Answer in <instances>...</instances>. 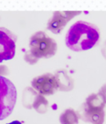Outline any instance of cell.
Instances as JSON below:
<instances>
[{
	"label": "cell",
	"instance_id": "cell-6",
	"mask_svg": "<svg viewBox=\"0 0 106 124\" xmlns=\"http://www.w3.org/2000/svg\"><path fill=\"white\" fill-rule=\"evenodd\" d=\"M31 87L42 95H54L59 90L54 74L51 73L37 76L31 80Z\"/></svg>",
	"mask_w": 106,
	"mask_h": 124
},
{
	"label": "cell",
	"instance_id": "cell-4",
	"mask_svg": "<svg viewBox=\"0 0 106 124\" xmlns=\"http://www.w3.org/2000/svg\"><path fill=\"white\" fill-rule=\"evenodd\" d=\"M17 101V90L12 81L0 76V121L10 116Z\"/></svg>",
	"mask_w": 106,
	"mask_h": 124
},
{
	"label": "cell",
	"instance_id": "cell-7",
	"mask_svg": "<svg viewBox=\"0 0 106 124\" xmlns=\"http://www.w3.org/2000/svg\"><path fill=\"white\" fill-rule=\"evenodd\" d=\"M81 14L82 11H55L48 21L47 29L53 34H59L72 19Z\"/></svg>",
	"mask_w": 106,
	"mask_h": 124
},
{
	"label": "cell",
	"instance_id": "cell-1",
	"mask_svg": "<svg viewBox=\"0 0 106 124\" xmlns=\"http://www.w3.org/2000/svg\"><path fill=\"white\" fill-rule=\"evenodd\" d=\"M100 31L95 25L84 20L75 22L65 36V45L73 52L90 50L98 44Z\"/></svg>",
	"mask_w": 106,
	"mask_h": 124
},
{
	"label": "cell",
	"instance_id": "cell-14",
	"mask_svg": "<svg viewBox=\"0 0 106 124\" xmlns=\"http://www.w3.org/2000/svg\"><path fill=\"white\" fill-rule=\"evenodd\" d=\"M98 93L101 95L102 98L104 99V101H105V103H106V83L99 89V90H98Z\"/></svg>",
	"mask_w": 106,
	"mask_h": 124
},
{
	"label": "cell",
	"instance_id": "cell-12",
	"mask_svg": "<svg viewBox=\"0 0 106 124\" xmlns=\"http://www.w3.org/2000/svg\"><path fill=\"white\" fill-rule=\"evenodd\" d=\"M24 60L26 61L27 63L31 64V65H33V64H36L37 62H38V60L39 59L38 58V57H36L34 55H33L32 53H31V52L29 51H27V52L25 53L24 55Z\"/></svg>",
	"mask_w": 106,
	"mask_h": 124
},
{
	"label": "cell",
	"instance_id": "cell-3",
	"mask_svg": "<svg viewBox=\"0 0 106 124\" xmlns=\"http://www.w3.org/2000/svg\"><path fill=\"white\" fill-rule=\"evenodd\" d=\"M30 52L38 59L50 58L57 52V42L44 31H38L31 36L29 42Z\"/></svg>",
	"mask_w": 106,
	"mask_h": 124
},
{
	"label": "cell",
	"instance_id": "cell-13",
	"mask_svg": "<svg viewBox=\"0 0 106 124\" xmlns=\"http://www.w3.org/2000/svg\"><path fill=\"white\" fill-rule=\"evenodd\" d=\"M10 74V69L6 65L0 64V76H8Z\"/></svg>",
	"mask_w": 106,
	"mask_h": 124
},
{
	"label": "cell",
	"instance_id": "cell-5",
	"mask_svg": "<svg viewBox=\"0 0 106 124\" xmlns=\"http://www.w3.org/2000/svg\"><path fill=\"white\" fill-rule=\"evenodd\" d=\"M16 36L7 28L0 27V63L15 57Z\"/></svg>",
	"mask_w": 106,
	"mask_h": 124
},
{
	"label": "cell",
	"instance_id": "cell-16",
	"mask_svg": "<svg viewBox=\"0 0 106 124\" xmlns=\"http://www.w3.org/2000/svg\"><path fill=\"white\" fill-rule=\"evenodd\" d=\"M6 124H23V123H21L20 121H13L10 123H6Z\"/></svg>",
	"mask_w": 106,
	"mask_h": 124
},
{
	"label": "cell",
	"instance_id": "cell-8",
	"mask_svg": "<svg viewBox=\"0 0 106 124\" xmlns=\"http://www.w3.org/2000/svg\"><path fill=\"white\" fill-rule=\"evenodd\" d=\"M59 90L69 92L74 89V81L72 78L65 70H58L54 74Z\"/></svg>",
	"mask_w": 106,
	"mask_h": 124
},
{
	"label": "cell",
	"instance_id": "cell-2",
	"mask_svg": "<svg viewBox=\"0 0 106 124\" xmlns=\"http://www.w3.org/2000/svg\"><path fill=\"white\" fill-rule=\"evenodd\" d=\"M105 101L98 93L91 94L79 107V119L90 124H104Z\"/></svg>",
	"mask_w": 106,
	"mask_h": 124
},
{
	"label": "cell",
	"instance_id": "cell-11",
	"mask_svg": "<svg viewBox=\"0 0 106 124\" xmlns=\"http://www.w3.org/2000/svg\"><path fill=\"white\" fill-rule=\"evenodd\" d=\"M32 108L39 114H45L48 109V101L41 94H38L32 104Z\"/></svg>",
	"mask_w": 106,
	"mask_h": 124
},
{
	"label": "cell",
	"instance_id": "cell-9",
	"mask_svg": "<svg viewBox=\"0 0 106 124\" xmlns=\"http://www.w3.org/2000/svg\"><path fill=\"white\" fill-rule=\"evenodd\" d=\"M38 92L32 87H26L22 93V105L26 109H32V104L38 95Z\"/></svg>",
	"mask_w": 106,
	"mask_h": 124
},
{
	"label": "cell",
	"instance_id": "cell-15",
	"mask_svg": "<svg viewBox=\"0 0 106 124\" xmlns=\"http://www.w3.org/2000/svg\"><path fill=\"white\" fill-rule=\"evenodd\" d=\"M102 54H103V56L105 57V58L106 59V42H105V46H104L103 49H102Z\"/></svg>",
	"mask_w": 106,
	"mask_h": 124
},
{
	"label": "cell",
	"instance_id": "cell-10",
	"mask_svg": "<svg viewBox=\"0 0 106 124\" xmlns=\"http://www.w3.org/2000/svg\"><path fill=\"white\" fill-rule=\"evenodd\" d=\"M59 123L60 124H78V114L71 108L65 110L59 116Z\"/></svg>",
	"mask_w": 106,
	"mask_h": 124
}]
</instances>
